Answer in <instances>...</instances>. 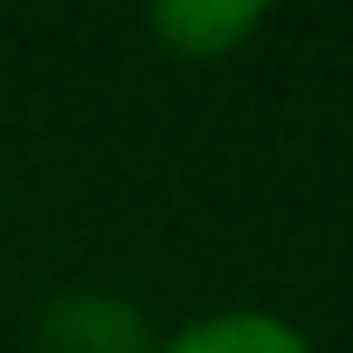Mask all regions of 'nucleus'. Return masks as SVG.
I'll list each match as a JSON object with an SVG mask.
<instances>
[{
    "instance_id": "1",
    "label": "nucleus",
    "mask_w": 353,
    "mask_h": 353,
    "mask_svg": "<svg viewBox=\"0 0 353 353\" xmlns=\"http://www.w3.org/2000/svg\"><path fill=\"white\" fill-rule=\"evenodd\" d=\"M35 346L42 353H152L159 332L145 325V312L104 284H70L42 305L35 319Z\"/></svg>"
},
{
    "instance_id": "2",
    "label": "nucleus",
    "mask_w": 353,
    "mask_h": 353,
    "mask_svg": "<svg viewBox=\"0 0 353 353\" xmlns=\"http://www.w3.org/2000/svg\"><path fill=\"white\" fill-rule=\"evenodd\" d=\"M263 0H159L145 8V35L173 63H229L250 35H263Z\"/></svg>"
},
{
    "instance_id": "3",
    "label": "nucleus",
    "mask_w": 353,
    "mask_h": 353,
    "mask_svg": "<svg viewBox=\"0 0 353 353\" xmlns=\"http://www.w3.org/2000/svg\"><path fill=\"white\" fill-rule=\"evenodd\" d=\"M152 353H319L312 332L270 305H222V312H194L173 332H159Z\"/></svg>"
}]
</instances>
